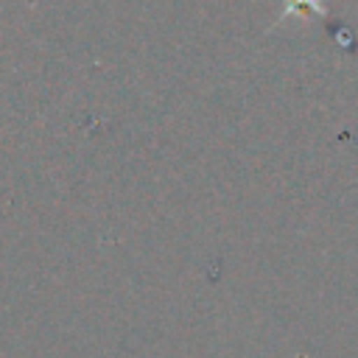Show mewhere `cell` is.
<instances>
[{
  "instance_id": "1",
  "label": "cell",
  "mask_w": 358,
  "mask_h": 358,
  "mask_svg": "<svg viewBox=\"0 0 358 358\" xmlns=\"http://www.w3.org/2000/svg\"><path fill=\"white\" fill-rule=\"evenodd\" d=\"M285 3V11H282V20L285 17H324V0H282Z\"/></svg>"
}]
</instances>
